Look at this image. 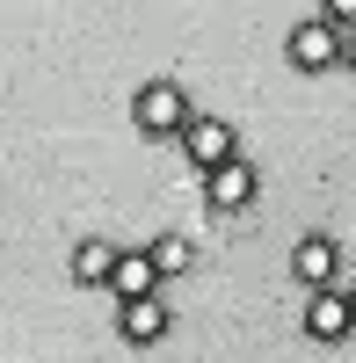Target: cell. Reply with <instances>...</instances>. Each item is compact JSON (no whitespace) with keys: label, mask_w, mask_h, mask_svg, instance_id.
I'll use <instances>...</instances> for the list:
<instances>
[{"label":"cell","mask_w":356,"mask_h":363,"mask_svg":"<svg viewBox=\"0 0 356 363\" xmlns=\"http://www.w3.org/2000/svg\"><path fill=\"white\" fill-rule=\"evenodd\" d=\"M131 124L145 131V138H182L189 124H196V109H189V95H182V80H145L138 95H131Z\"/></svg>","instance_id":"obj_1"},{"label":"cell","mask_w":356,"mask_h":363,"mask_svg":"<svg viewBox=\"0 0 356 363\" xmlns=\"http://www.w3.org/2000/svg\"><path fill=\"white\" fill-rule=\"evenodd\" d=\"M284 58H291V73H335V66H349V44L335 37L328 22H313V15H306V22L284 37Z\"/></svg>","instance_id":"obj_2"},{"label":"cell","mask_w":356,"mask_h":363,"mask_svg":"<svg viewBox=\"0 0 356 363\" xmlns=\"http://www.w3.org/2000/svg\"><path fill=\"white\" fill-rule=\"evenodd\" d=\"M182 153H189L196 174L233 167V160H240V131H233V116H196V124L182 131Z\"/></svg>","instance_id":"obj_3"},{"label":"cell","mask_w":356,"mask_h":363,"mask_svg":"<svg viewBox=\"0 0 356 363\" xmlns=\"http://www.w3.org/2000/svg\"><path fill=\"white\" fill-rule=\"evenodd\" d=\"M291 277L306 291H342V240L335 233H306L299 247H291Z\"/></svg>","instance_id":"obj_4"},{"label":"cell","mask_w":356,"mask_h":363,"mask_svg":"<svg viewBox=\"0 0 356 363\" xmlns=\"http://www.w3.org/2000/svg\"><path fill=\"white\" fill-rule=\"evenodd\" d=\"M255 189H262L255 160H233V167H218V174H204V211H211V218H233V211L255 203Z\"/></svg>","instance_id":"obj_5"},{"label":"cell","mask_w":356,"mask_h":363,"mask_svg":"<svg viewBox=\"0 0 356 363\" xmlns=\"http://www.w3.org/2000/svg\"><path fill=\"white\" fill-rule=\"evenodd\" d=\"M306 335H313V342H349V335H356V298H349V284L306 298Z\"/></svg>","instance_id":"obj_6"},{"label":"cell","mask_w":356,"mask_h":363,"mask_svg":"<svg viewBox=\"0 0 356 363\" xmlns=\"http://www.w3.org/2000/svg\"><path fill=\"white\" fill-rule=\"evenodd\" d=\"M109 298H116V306H138V298H160V269H153V247H124V255H116Z\"/></svg>","instance_id":"obj_7"},{"label":"cell","mask_w":356,"mask_h":363,"mask_svg":"<svg viewBox=\"0 0 356 363\" xmlns=\"http://www.w3.org/2000/svg\"><path fill=\"white\" fill-rule=\"evenodd\" d=\"M167 327H174L167 298H138V306H116V335H124L131 349H153V342H167Z\"/></svg>","instance_id":"obj_8"},{"label":"cell","mask_w":356,"mask_h":363,"mask_svg":"<svg viewBox=\"0 0 356 363\" xmlns=\"http://www.w3.org/2000/svg\"><path fill=\"white\" fill-rule=\"evenodd\" d=\"M116 255H124V247H116V240H102V233H87L80 240V247H73V284H87V291H109V277H116Z\"/></svg>","instance_id":"obj_9"},{"label":"cell","mask_w":356,"mask_h":363,"mask_svg":"<svg viewBox=\"0 0 356 363\" xmlns=\"http://www.w3.org/2000/svg\"><path fill=\"white\" fill-rule=\"evenodd\" d=\"M145 247H153V269H160V284H174V277H189V269H196V247H189V233H153Z\"/></svg>","instance_id":"obj_10"},{"label":"cell","mask_w":356,"mask_h":363,"mask_svg":"<svg viewBox=\"0 0 356 363\" xmlns=\"http://www.w3.org/2000/svg\"><path fill=\"white\" fill-rule=\"evenodd\" d=\"M313 22H328L342 44H356V0H320V8H313Z\"/></svg>","instance_id":"obj_11"},{"label":"cell","mask_w":356,"mask_h":363,"mask_svg":"<svg viewBox=\"0 0 356 363\" xmlns=\"http://www.w3.org/2000/svg\"><path fill=\"white\" fill-rule=\"evenodd\" d=\"M349 73H356V44H349Z\"/></svg>","instance_id":"obj_12"},{"label":"cell","mask_w":356,"mask_h":363,"mask_svg":"<svg viewBox=\"0 0 356 363\" xmlns=\"http://www.w3.org/2000/svg\"><path fill=\"white\" fill-rule=\"evenodd\" d=\"M349 298H356V284H349Z\"/></svg>","instance_id":"obj_13"}]
</instances>
